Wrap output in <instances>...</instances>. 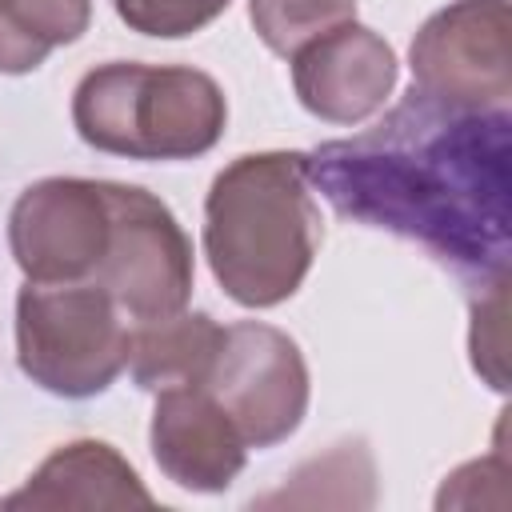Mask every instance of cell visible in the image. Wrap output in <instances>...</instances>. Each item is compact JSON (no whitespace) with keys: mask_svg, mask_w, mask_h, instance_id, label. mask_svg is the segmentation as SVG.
Returning <instances> with one entry per match:
<instances>
[{"mask_svg":"<svg viewBox=\"0 0 512 512\" xmlns=\"http://www.w3.org/2000/svg\"><path fill=\"white\" fill-rule=\"evenodd\" d=\"M308 184L344 220L420 244L464 284L508 276L512 108L408 92L372 128L308 152Z\"/></svg>","mask_w":512,"mask_h":512,"instance_id":"cell-1","label":"cell"},{"mask_svg":"<svg viewBox=\"0 0 512 512\" xmlns=\"http://www.w3.org/2000/svg\"><path fill=\"white\" fill-rule=\"evenodd\" d=\"M320 240L308 152H248L216 172L204 196V256L240 308H276L296 296Z\"/></svg>","mask_w":512,"mask_h":512,"instance_id":"cell-2","label":"cell"},{"mask_svg":"<svg viewBox=\"0 0 512 512\" xmlns=\"http://www.w3.org/2000/svg\"><path fill=\"white\" fill-rule=\"evenodd\" d=\"M72 124L88 148L108 156L192 160L220 144L228 100L200 68L112 60L80 76Z\"/></svg>","mask_w":512,"mask_h":512,"instance_id":"cell-3","label":"cell"},{"mask_svg":"<svg viewBox=\"0 0 512 512\" xmlns=\"http://www.w3.org/2000/svg\"><path fill=\"white\" fill-rule=\"evenodd\" d=\"M132 320L96 280H24L16 296L20 372L64 400H88L128 368Z\"/></svg>","mask_w":512,"mask_h":512,"instance_id":"cell-4","label":"cell"},{"mask_svg":"<svg viewBox=\"0 0 512 512\" xmlns=\"http://www.w3.org/2000/svg\"><path fill=\"white\" fill-rule=\"evenodd\" d=\"M108 196V244L92 280L140 324L188 308L192 296V240L172 208L136 184L104 180Z\"/></svg>","mask_w":512,"mask_h":512,"instance_id":"cell-5","label":"cell"},{"mask_svg":"<svg viewBox=\"0 0 512 512\" xmlns=\"http://www.w3.org/2000/svg\"><path fill=\"white\" fill-rule=\"evenodd\" d=\"M240 428L248 448L284 444L308 412V364L300 344L260 320L228 324L220 348L196 384Z\"/></svg>","mask_w":512,"mask_h":512,"instance_id":"cell-6","label":"cell"},{"mask_svg":"<svg viewBox=\"0 0 512 512\" xmlns=\"http://www.w3.org/2000/svg\"><path fill=\"white\" fill-rule=\"evenodd\" d=\"M412 88L456 108L512 104L508 0H456L432 12L408 48Z\"/></svg>","mask_w":512,"mask_h":512,"instance_id":"cell-7","label":"cell"},{"mask_svg":"<svg viewBox=\"0 0 512 512\" xmlns=\"http://www.w3.org/2000/svg\"><path fill=\"white\" fill-rule=\"evenodd\" d=\"M108 244L104 180L44 176L8 212V248L24 280H92Z\"/></svg>","mask_w":512,"mask_h":512,"instance_id":"cell-8","label":"cell"},{"mask_svg":"<svg viewBox=\"0 0 512 512\" xmlns=\"http://www.w3.org/2000/svg\"><path fill=\"white\" fill-rule=\"evenodd\" d=\"M292 88L304 112L328 124H360L384 108L396 88V52L392 44L348 20L312 44H304L292 60Z\"/></svg>","mask_w":512,"mask_h":512,"instance_id":"cell-9","label":"cell"},{"mask_svg":"<svg viewBox=\"0 0 512 512\" xmlns=\"http://www.w3.org/2000/svg\"><path fill=\"white\" fill-rule=\"evenodd\" d=\"M148 444L160 472L188 492H224L252 452L232 416L204 388L156 392Z\"/></svg>","mask_w":512,"mask_h":512,"instance_id":"cell-10","label":"cell"},{"mask_svg":"<svg viewBox=\"0 0 512 512\" xmlns=\"http://www.w3.org/2000/svg\"><path fill=\"white\" fill-rule=\"evenodd\" d=\"M152 508L136 468L104 440L60 444L24 488L0 496V508Z\"/></svg>","mask_w":512,"mask_h":512,"instance_id":"cell-11","label":"cell"},{"mask_svg":"<svg viewBox=\"0 0 512 512\" xmlns=\"http://www.w3.org/2000/svg\"><path fill=\"white\" fill-rule=\"evenodd\" d=\"M224 328L208 312H172L156 320L132 324V348H128V372L136 388L144 392H168V388H196L220 348Z\"/></svg>","mask_w":512,"mask_h":512,"instance_id":"cell-12","label":"cell"},{"mask_svg":"<svg viewBox=\"0 0 512 512\" xmlns=\"http://www.w3.org/2000/svg\"><path fill=\"white\" fill-rule=\"evenodd\" d=\"M92 0H0V72H36L56 48L80 40Z\"/></svg>","mask_w":512,"mask_h":512,"instance_id":"cell-13","label":"cell"},{"mask_svg":"<svg viewBox=\"0 0 512 512\" xmlns=\"http://www.w3.org/2000/svg\"><path fill=\"white\" fill-rule=\"evenodd\" d=\"M248 20L264 48L292 60L316 36L356 20V0H248Z\"/></svg>","mask_w":512,"mask_h":512,"instance_id":"cell-14","label":"cell"},{"mask_svg":"<svg viewBox=\"0 0 512 512\" xmlns=\"http://www.w3.org/2000/svg\"><path fill=\"white\" fill-rule=\"evenodd\" d=\"M508 276L476 288L472 296V328H468V352L476 376L504 392L508 388Z\"/></svg>","mask_w":512,"mask_h":512,"instance_id":"cell-15","label":"cell"},{"mask_svg":"<svg viewBox=\"0 0 512 512\" xmlns=\"http://www.w3.org/2000/svg\"><path fill=\"white\" fill-rule=\"evenodd\" d=\"M228 4L232 0H112L116 16L132 32L156 40H180L208 28Z\"/></svg>","mask_w":512,"mask_h":512,"instance_id":"cell-16","label":"cell"}]
</instances>
